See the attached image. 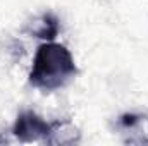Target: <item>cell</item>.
Wrapping results in <instances>:
<instances>
[{
	"mask_svg": "<svg viewBox=\"0 0 148 146\" xmlns=\"http://www.w3.org/2000/svg\"><path fill=\"white\" fill-rule=\"evenodd\" d=\"M136 122H140V117L138 115H122L121 117V124L126 126V127H133Z\"/></svg>",
	"mask_w": 148,
	"mask_h": 146,
	"instance_id": "obj_4",
	"label": "cell"
},
{
	"mask_svg": "<svg viewBox=\"0 0 148 146\" xmlns=\"http://www.w3.org/2000/svg\"><path fill=\"white\" fill-rule=\"evenodd\" d=\"M77 72L71 52L60 43L40 45L29 72V83L40 89H59Z\"/></svg>",
	"mask_w": 148,
	"mask_h": 146,
	"instance_id": "obj_1",
	"label": "cell"
},
{
	"mask_svg": "<svg viewBox=\"0 0 148 146\" xmlns=\"http://www.w3.org/2000/svg\"><path fill=\"white\" fill-rule=\"evenodd\" d=\"M59 29H60V28H59V21H57V17L52 16V14H45L43 19H41V23H40V26H38L33 33H35V36L36 38L53 40V38L59 35Z\"/></svg>",
	"mask_w": 148,
	"mask_h": 146,
	"instance_id": "obj_3",
	"label": "cell"
},
{
	"mask_svg": "<svg viewBox=\"0 0 148 146\" xmlns=\"http://www.w3.org/2000/svg\"><path fill=\"white\" fill-rule=\"evenodd\" d=\"M53 129H55V124H48L35 112L26 110V112H21L17 115L16 124L12 127V134L23 143L48 141Z\"/></svg>",
	"mask_w": 148,
	"mask_h": 146,
	"instance_id": "obj_2",
	"label": "cell"
}]
</instances>
